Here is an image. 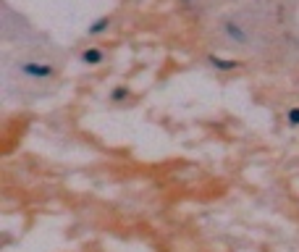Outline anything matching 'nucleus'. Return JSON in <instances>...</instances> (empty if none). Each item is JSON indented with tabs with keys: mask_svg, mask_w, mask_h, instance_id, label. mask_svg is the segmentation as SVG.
Wrapping results in <instances>:
<instances>
[{
	"mask_svg": "<svg viewBox=\"0 0 299 252\" xmlns=\"http://www.w3.org/2000/svg\"><path fill=\"white\" fill-rule=\"evenodd\" d=\"M16 71L29 82H53L58 76V68L48 61H18Z\"/></svg>",
	"mask_w": 299,
	"mask_h": 252,
	"instance_id": "nucleus-1",
	"label": "nucleus"
},
{
	"mask_svg": "<svg viewBox=\"0 0 299 252\" xmlns=\"http://www.w3.org/2000/svg\"><path fill=\"white\" fill-rule=\"evenodd\" d=\"M223 32H226L228 40L236 42V45H247L249 42V32L239 24V21H234V18H226L223 21Z\"/></svg>",
	"mask_w": 299,
	"mask_h": 252,
	"instance_id": "nucleus-2",
	"label": "nucleus"
},
{
	"mask_svg": "<svg viewBox=\"0 0 299 252\" xmlns=\"http://www.w3.org/2000/svg\"><path fill=\"white\" fill-rule=\"evenodd\" d=\"M208 66L213 68V71H221V74H231V71H239V61L236 58H221V55H215V53H210L208 55Z\"/></svg>",
	"mask_w": 299,
	"mask_h": 252,
	"instance_id": "nucleus-3",
	"label": "nucleus"
},
{
	"mask_svg": "<svg viewBox=\"0 0 299 252\" xmlns=\"http://www.w3.org/2000/svg\"><path fill=\"white\" fill-rule=\"evenodd\" d=\"M79 61L84 66H100V63H105V50L103 48H84L79 53Z\"/></svg>",
	"mask_w": 299,
	"mask_h": 252,
	"instance_id": "nucleus-4",
	"label": "nucleus"
},
{
	"mask_svg": "<svg viewBox=\"0 0 299 252\" xmlns=\"http://www.w3.org/2000/svg\"><path fill=\"white\" fill-rule=\"evenodd\" d=\"M108 29H110V18H108V16H100V18H95V21L89 24L87 34H89V37H100V34H105Z\"/></svg>",
	"mask_w": 299,
	"mask_h": 252,
	"instance_id": "nucleus-5",
	"label": "nucleus"
},
{
	"mask_svg": "<svg viewBox=\"0 0 299 252\" xmlns=\"http://www.w3.org/2000/svg\"><path fill=\"white\" fill-rule=\"evenodd\" d=\"M131 98V89L126 84H116L110 89V103H126Z\"/></svg>",
	"mask_w": 299,
	"mask_h": 252,
	"instance_id": "nucleus-6",
	"label": "nucleus"
},
{
	"mask_svg": "<svg viewBox=\"0 0 299 252\" xmlns=\"http://www.w3.org/2000/svg\"><path fill=\"white\" fill-rule=\"evenodd\" d=\"M286 126L299 129V105H291V108L286 110Z\"/></svg>",
	"mask_w": 299,
	"mask_h": 252,
	"instance_id": "nucleus-7",
	"label": "nucleus"
}]
</instances>
